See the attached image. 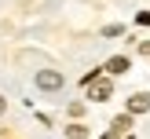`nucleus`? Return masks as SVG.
Returning <instances> with one entry per match:
<instances>
[{"label":"nucleus","mask_w":150,"mask_h":139,"mask_svg":"<svg viewBox=\"0 0 150 139\" xmlns=\"http://www.w3.org/2000/svg\"><path fill=\"white\" fill-rule=\"evenodd\" d=\"M37 88H40V92H59V88H62V73L59 70H40L37 73Z\"/></svg>","instance_id":"f257e3e1"},{"label":"nucleus","mask_w":150,"mask_h":139,"mask_svg":"<svg viewBox=\"0 0 150 139\" xmlns=\"http://www.w3.org/2000/svg\"><path fill=\"white\" fill-rule=\"evenodd\" d=\"M110 95H114V84H110V80H99V77H95L92 84H88V99L103 102V99H110Z\"/></svg>","instance_id":"f03ea898"},{"label":"nucleus","mask_w":150,"mask_h":139,"mask_svg":"<svg viewBox=\"0 0 150 139\" xmlns=\"http://www.w3.org/2000/svg\"><path fill=\"white\" fill-rule=\"evenodd\" d=\"M146 110H150V95L146 92H139V95L128 99V114H146Z\"/></svg>","instance_id":"7ed1b4c3"},{"label":"nucleus","mask_w":150,"mask_h":139,"mask_svg":"<svg viewBox=\"0 0 150 139\" xmlns=\"http://www.w3.org/2000/svg\"><path fill=\"white\" fill-rule=\"evenodd\" d=\"M103 70H106V73H125V70H128V55H114Z\"/></svg>","instance_id":"20e7f679"},{"label":"nucleus","mask_w":150,"mask_h":139,"mask_svg":"<svg viewBox=\"0 0 150 139\" xmlns=\"http://www.w3.org/2000/svg\"><path fill=\"white\" fill-rule=\"evenodd\" d=\"M132 128V114H121V117H114V132L121 135V132H128Z\"/></svg>","instance_id":"39448f33"},{"label":"nucleus","mask_w":150,"mask_h":139,"mask_svg":"<svg viewBox=\"0 0 150 139\" xmlns=\"http://www.w3.org/2000/svg\"><path fill=\"white\" fill-rule=\"evenodd\" d=\"M66 135H70V139H88V128H81V124H70V128H66Z\"/></svg>","instance_id":"423d86ee"},{"label":"nucleus","mask_w":150,"mask_h":139,"mask_svg":"<svg viewBox=\"0 0 150 139\" xmlns=\"http://www.w3.org/2000/svg\"><path fill=\"white\" fill-rule=\"evenodd\" d=\"M139 51H143V55H150V40H143V44H139Z\"/></svg>","instance_id":"0eeeda50"},{"label":"nucleus","mask_w":150,"mask_h":139,"mask_svg":"<svg viewBox=\"0 0 150 139\" xmlns=\"http://www.w3.org/2000/svg\"><path fill=\"white\" fill-rule=\"evenodd\" d=\"M103 139H117V132H114V128H110V132H106V135H103Z\"/></svg>","instance_id":"6e6552de"},{"label":"nucleus","mask_w":150,"mask_h":139,"mask_svg":"<svg viewBox=\"0 0 150 139\" xmlns=\"http://www.w3.org/2000/svg\"><path fill=\"white\" fill-rule=\"evenodd\" d=\"M4 110H7V102H4V95H0V114H4Z\"/></svg>","instance_id":"1a4fd4ad"}]
</instances>
